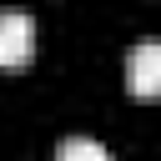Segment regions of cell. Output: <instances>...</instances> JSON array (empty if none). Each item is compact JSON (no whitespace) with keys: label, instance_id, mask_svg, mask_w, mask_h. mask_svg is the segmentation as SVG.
<instances>
[{"label":"cell","instance_id":"obj_1","mask_svg":"<svg viewBox=\"0 0 161 161\" xmlns=\"http://www.w3.org/2000/svg\"><path fill=\"white\" fill-rule=\"evenodd\" d=\"M35 55V20L25 10H0V70H20Z\"/></svg>","mask_w":161,"mask_h":161},{"label":"cell","instance_id":"obj_2","mask_svg":"<svg viewBox=\"0 0 161 161\" xmlns=\"http://www.w3.org/2000/svg\"><path fill=\"white\" fill-rule=\"evenodd\" d=\"M126 91L136 101H156L161 96V40H141L126 55Z\"/></svg>","mask_w":161,"mask_h":161},{"label":"cell","instance_id":"obj_3","mask_svg":"<svg viewBox=\"0 0 161 161\" xmlns=\"http://www.w3.org/2000/svg\"><path fill=\"white\" fill-rule=\"evenodd\" d=\"M55 161H111V151L101 141H91V136H70V141H60Z\"/></svg>","mask_w":161,"mask_h":161}]
</instances>
